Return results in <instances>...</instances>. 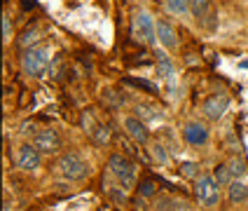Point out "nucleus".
I'll return each mask as SVG.
<instances>
[{
  "instance_id": "f257e3e1",
  "label": "nucleus",
  "mask_w": 248,
  "mask_h": 211,
  "mask_svg": "<svg viewBox=\"0 0 248 211\" xmlns=\"http://www.w3.org/2000/svg\"><path fill=\"white\" fill-rule=\"evenodd\" d=\"M52 66V49L47 45H33L21 56V70L28 78H42Z\"/></svg>"
},
{
  "instance_id": "f03ea898",
  "label": "nucleus",
  "mask_w": 248,
  "mask_h": 211,
  "mask_svg": "<svg viewBox=\"0 0 248 211\" xmlns=\"http://www.w3.org/2000/svg\"><path fill=\"white\" fill-rule=\"evenodd\" d=\"M131 35L145 47H155L157 42V19L148 10L136 7L131 14Z\"/></svg>"
},
{
  "instance_id": "7ed1b4c3",
  "label": "nucleus",
  "mask_w": 248,
  "mask_h": 211,
  "mask_svg": "<svg viewBox=\"0 0 248 211\" xmlns=\"http://www.w3.org/2000/svg\"><path fill=\"white\" fill-rule=\"evenodd\" d=\"M89 171H92V169H89V162H87L78 150L63 153L59 157V162H56V174H59L61 179H66V181H84V179L89 176Z\"/></svg>"
},
{
  "instance_id": "20e7f679",
  "label": "nucleus",
  "mask_w": 248,
  "mask_h": 211,
  "mask_svg": "<svg viewBox=\"0 0 248 211\" xmlns=\"http://www.w3.org/2000/svg\"><path fill=\"white\" fill-rule=\"evenodd\" d=\"M194 183V199L202 204V207H206V209H213V207H218L222 199V188L218 185V181L213 179V174H202Z\"/></svg>"
},
{
  "instance_id": "39448f33",
  "label": "nucleus",
  "mask_w": 248,
  "mask_h": 211,
  "mask_svg": "<svg viewBox=\"0 0 248 211\" xmlns=\"http://www.w3.org/2000/svg\"><path fill=\"white\" fill-rule=\"evenodd\" d=\"M108 169H110L112 176L117 179V183L124 185V188H131V185L136 183V164L124 153H110V157H108Z\"/></svg>"
},
{
  "instance_id": "423d86ee",
  "label": "nucleus",
  "mask_w": 248,
  "mask_h": 211,
  "mask_svg": "<svg viewBox=\"0 0 248 211\" xmlns=\"http://www.w3.org/2000/svg\"><path fill=\"white\" fill-rule=\"evenodd\" d=\"M180 134H183V141L192 148H204L211 139V129L204 120H187L180 129Z\"/></svg>"
},
{
  "instance_id": "0eeeda50",
  "label": "nucleus",
  "mask_w": 248,
  "mask_h": 211,
  "mask_svg": "<svg viewBox=\"0 0 248 211\" xmlns=\"http://www.w3.org/2000/svg\"><path fill=\"white\" fill-rule=\"evenodd\" d=\"M122 127H124V134L134 141V143H138V146H150V139H152L150 127L145 125L140 117H136L134 113H131V115H124Z\"/></svg>"
},
{
  "instance_id": "6e6552de",
  "label": "nucleus",
  "mask_w": 248,
  "mask_h": 211,
  "mask_svg": "<svg viewBox=\"0 0 248 211\" xmlns=\"http://www.w3.org/2000/svg\"><path fill=\"white\" fill-rule=\"evenodd\" d=\"M227 108H230V97L222 94V92H216L202 103V115L206 117L208 122H218L227 113Z\"/></svg>"
},
{
  "instance_id": "1a4fd4ad",
  "label": "nucleus",
  "mask_w": 248,
  "mask_h": 211,
  "mask_svg": "<svg viewBox=\"0 0 248 211\" xmlns=\"http://www.w3.org/2000/svg\"><path fill=\"white\" fill-rule=\"evenodd\" d=\"M42 164V153L35 148V143L31 141V143H24V146H19V150H16V167L21 169V171H38Z\"/></svg>"
},
{
  "instance_id": "9d476101",
  "label": "nucleus",
  "mask_w": 248,
  "mask_h": 211,
  "mask_svg": "<svg viewBox=\"0 0 248 211\" xmlns=\"http://www.w3.org/2000/svg\"><path fill=\"white\" fill-rule=\"evenodd\" d=\"M33 143H35V148L42 155H56L61 150V146H63L59 131H54V129H40V131H35L33 134Z\"/></svg>"
},
{
  "instance_id": "9b49d317",
  "label": "nucleus",
  "mask_w": 248,
  "mask_h": 211,
  "mask_svg": "<svg viewBox=\"0 0 248 211\" xmlns=\"http://www.w3.org/2000/svg\"><path fill=\"white\" fill-rule=\"evenodd\" d=\"M157 42L162 45V49H166V52H176L178 49V31L164 16L157 19Z\"/></svg>"
},
{
  "instance_id": "f8f14e48",
  "label": "nucleus",
  "mask_w": 248,
  "mask_h": 211,
  "mask_svg": "<svg viewBox=\"0 0 248 211\" xmlns=\"http://www.w3.org/2000/svg\"><path fill=\"white\" fill-rule=\"evenodd\" d=\"M190 12H192V16L199 24H204L206 28H216L213 0H190Z\"/></svg>"
},
{
  "instance_id": "ddd939ff",
  "label": "nucleus",
  "mask_w": 248,
  "mask_h": 211,
  "mask_svg": "<svg viewBox=\"0 0 248 211\" xmlns=\"http://www.w3.org/2000/svg\"><path fill=\"white\" fill-rule=\"evenodd\" d=\"M134 115L140 117L145 125H150V122H159V120L164 117V113L159 111L157 106H150V103H136V106H134Z\"/></svg>"
},
{
  "instance_id": "4468645a",
  "label": "nucleus",
  "mask_w": 248,
  "mask_h": 211,
  "mask_svg": "<svg viewBox=\"0 0 248 211\" xmlns=\"http://www.w3.org/2000/svg\"><path fill=\"white\" fill-rule=\"evenodd\" d=\"M225 190H227V199H230L232 204H244V202H248V185L241 181V179H234Z\"/></svg>"
},
{
  "instance_id": "2eb2a0df",
  "label": "nucleus",
  "mask_w": 248,
  "mask_h": 211,
  "mask_svg": "<svg viewBox=\"0 0 248 211\" xmlns=\"http://www.w3.org/2000/svg\"><path fill=\"white\" fill-rule=\"evenodd\" d=\"M164 7L169 14L178 16V19H187L190 16V0H164Z\"/></svg>"
},
{
  "instance_id": "dca6fc26",
  "label": "nucleus",
  "mask_w": 248,
  "mask_h": 211,
  "mask_svg": "<svg viewBox=\"0 0 248 211\" xmlns=\"http://www.w3.org/2000/svg\"><path fill=\"white\" fill-rule=\"evenodd\" d=\"M211 174H213V179L218 181V185H220V188H227L230 183L234 181V179H232V171H230V167H227V162H220V164H216Z\"/></svg>"
},
{
  "instance_id": "f3484780",
  "label": "nucleus",
  "mask_w": 248,
  "mask_h": 211,
  "mask_svg": "<svg viewBox=\"0 0 248 211\" xmlns=\"http://www.w3.org/2000/svg\"><path fill=\"white\" fill-rule=\"evenodd\" d=\"M157 73H159L164 80H173V75H176V66H173V61H171L166 54L157 56Z\"/></svg>"
},
{
  "instance_id": "a211bd4d",
  "label": "nucleus",
  "mask_w": 248,
  "mask_h": 211,
  "mask_svg": "<svg viewBox=\"0 0 248 211\" xmlns=\"http://www.w3.org/2000/svg\"><path fill=\"white\" fill-rule=\"evenodd\" d=\"M150 157L157 162V164H169V150L162 141H150Z\"/></svg>"
},
{
  "instance_id": "6ab92c4d",
  "label": "nucleus",
  "mask_w": 248,
  "mask_h": 211,
  "mask_svg": "<svg viewBox=\"0 0 248 211\" xmlns=\"http://www.w3.org/2000/svg\"><path fill=\"white\" fill-rule=\"evenodd\" d=\"M92 136V141L96 143L98 148H106V146H110V141H112V131L108 129V127H103V125H96V129L89 134Z\"/></svg>"
},
{
  "instance_id": "aec40b11",
  "label": "nucleus",
  "mask_w": 248,
  "mask_h": 211,
  "mask_svg": "<svg viewBox=\"0 0 248 211\" xmlns=\"http://www.w3.org/2000/svg\"><path fill=\"white\" fill-rule=\"evenodd\" d=\"M227 167H230V171H232V179H244V176H246V171H248L246 160H244V157H239V155L230 157Z\"/></svg>"
},
{
  "instance_id": "412c9836",
  "label": "nucleus",
  "mask_w": 248,
  "mask_h": 211,
  "mask_svg": "<svg viewBox=\"0 0 248 211\" xmlns=\"http://www.w3.org/2000/svg\"><path fill=\"white\" fill-rule=\"evenodd\" d=\"M180 174H183L185 179H190V181H197V179L202 176L199 164H197V162H192V160H183V162H180Z\"/></svg>"
},
{
  "instance_id": "4be33fe9",
  "label": "nucleus",
  "mask_w": 248,
  "mask_h": 211,
  "mask_svg": "<svg viewBox=\"0 0 248 211\" xmlns=\"http://www.w3.org/2000/svg\"><path fill=\"white\" fill-rule=\"evenodd\" d=\"M12 35H14V31H12V16L5 12V14H2V42H5V45H10Z\"/></svg>"
},
{
  "instance_id": "5701e85b",
  "label": "nucleus",
  "mask_w": 248,
  "mask_h": 211,
  "mask_svg": "<svg viewBox=\"0 0 248 211\" xmlns=\"http://www.w3.org/2000/svg\"><path fill=\"white\" fill-rule=\"evenodd\" d=\"M138 193H140L143 197H152L155 193H157V185H155L152 179H145V181L138 183Z\"/></svg>"
},
{
  "instance_id": "b1692460",
  "label": "nucleus",
  "mask_w": 248,
  "mask_h": 211,
  "mask_svg": "<svg viewBox=\"0 0 248 211\" xmlns=\"http://www.w3.org/2000/svg\"><path fill=\"white\" fill-rule=\"evenodd\" d=\"M38 40V31H24V35H21V40H19V45L21 47H31V42H35Z\"/></svg>"
},
{
  "instance_id": "393cba45",
  "label": "nucleus",
  "mask_w": 248,
  "mask_h": 211,
  "mask_svg": "<svg viewBox=\"0 0 248 211\" xmlns=\"http://www.w3.org/2000/svg\"><path fill=\"white\" fill-rule=\"evenodd\" d=\"M98 122H94V117H92V113H82V127L87 134H92L94 129H96Z\"/></svg>"
},
{
  "instance_id": "a878e982",
  "label": "nucleus",
  "mask_w": 248,
  "mask_h": 211,
  "mask_svg": "<svg viewBox=\"0 0 248 211\" xmlns=\"http://www.w3.org/2000/svg\"><path fill=\"white\" fill-rule=\"evenodd\" d=\"M2 211H12V204H10V202H5V204H2Z\"/></svg>"
}]
</instances>
